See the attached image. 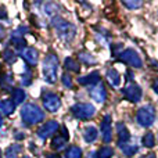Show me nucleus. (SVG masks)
I'll use <instances>...</instances> for the list:
<instances>
[{
    "instance_id": "nucleus-1",
    "label": "nucleus",
    "mask_w": 158,
    "mask_h": 158,
    "mask_svg": "<svg viewBox=\"0 0 158 158\" xmlns=\"http://www.w3.org/2000/svg\"><path fill=\"white\" fill-rule=\"evenodd\" d=\"M21 118L25 125H35L44 119V112L36 104H25L21 110Z\"/></svg>"
},
{
    "instance_id": "nucleus-2",
    "label": "nucleus",
    "mask_w": 158,
    "mask_h": 158,
    "mask_svg": "<svg viewBox=\"0 0 158 158\" xmlns=\"http://www.w3.org/2000/svg\"><path fill=\"white\" fill-rule=\"evenodd\" d=\"M53 25H54L58 36L65 42L72 40V39L75 38V35H77V28H75V25H72L71 22H68V21H64L63 18H54L53 19Z\"/></svg>"
},
{
    "instance_id": "nucleus-3",
    "label": "nucleus",
    "mask_w": 158,
    "mask_h": 158,
    "mask_svg": "<svg viewBox=\"0 0 158 158\" xmlns=\"http://www.w3.org/2000/svg\"><path fill=\"white\" fill-rule=\"evenodd\" d=\"M57 71H58V60L54 54L46 56L43 60V77L47 83H54L57 81Z\"/></svg>"
},
{
    "instance_id": "nucleus-4",
    "label": "nucleus",
    "mask_w": 158,
    "mask_h": 158,
    "mask_svg": "<svg viewBox=\"0 0 158 158\" xmlns=\"http://www.w3.org/2000/svg\"><path fill=\"white\" fill-rule=\"evenodd\" d=\"M136 121L140 126L143 128H148L154 123L156 121V111H154V107L147 104V106H143L142 108L137 110L136 114Z\"/></svg>"
},
{
    "instance_id": "nucleus-5",
    "label": "nucleus",
    "mask_w": 158,
    "mask_h": 158,
    "mask_svg": "<svg viewBox=\"0 0 158 158\" xmlns=\"http://www.w3.org/2000/svg\"><path fill=\"white\" fill-rule=\"evenodd\" d=\"M71 112L78 119H90L96 114V108L89 103H78L71 107Z\"/></svg>"
},
{
    "instance_id": "nucleus-6",
    "label": "nucleus",
    "mask_w": 158,
    "mask_h": 158,
    "mask_svg": "<svg viewBox=\"0 0 158 158\" xmlns=\"http://www.w3.org/2000/svg\"><path fill=\"white\" fill-rule=\"evenodd\" d=\"M119 60L126 63L128 65L133 67V68H142L143 67L142 58H140V56L133 49H126L122 53H119Z\"/></svg>"
},
{
    "instance_id": "nucleus-7",
    "label": "nucleus",
    "mask_w": 158,
    "mask_h": 158,
    "mask_svg": "<svg viewBox=\"0 0 158 158\" xmlns=\"http://www.w3.org/2000/svg\"><path fill=\"white\" fill-rule=\"evenodd\" d=\"M122 93L125 96V98L128 101H132V103H139L142 100V96H143V90L140 86H137L136 83H131L122 89Z\"/></svg>"
},
{
    "instance_id": "nucleus-8",
    "label": "nucleus",
    "mask_w": 158,
    "mask_h": 158,
    "mask_svg": "<svg viewBox=\"0 0 158 158\" xmlns=\"http://www.w3.org/2000/svg\"><path fill=\"white\" fill-rule=\"evenodd\" d=\"M42 100H43V107L49 112H57L61 107V98L56 93H46Z\"/></svg>"
},
{
    "instance_id": "nucleus-9",
    "label": "nucleus",
    "mask_w": 158,
    "mask_h": 158,
    "mask_svg": "<svg viewBox=\"0 0 158 158\" xmlns=\"http://www.w3.org/2000/svg\"><path fill=\"white\" fill-rule=\"evenodd\" d=\"M58 128H60V125H58L57 121H49V122L43 123V125L36 131V133H38V136L40 137V139H47V137L52 136L53 133H56V132L58 131Z\"/></svg>"
},
{
    "instance_id": "nucleus-10",
    "label": "nucleus",
    "mask_w": 158,
    "mask_h": 158,
    "mask_svg": "<svg viewBox=\"0 0 158 158\" xmlns=\"http://www.w3.org/2000/svg\"><path fill=\"white\" fill-rule=\"evenodd\" d=\"M101 135H103L104 143H110L112 140V125L111 115H106L101 121Z\"/></svg>"
},
{
    "instance_id": "nucleus-11",
    "label": "nucleus",
    "mask_w": 158,
    "mask_h": 158,
    "mask_svg": "<svg viewBox=\"0 0 158 158\" xmlns=\"http://www.w3.org/2000/svg\"><path fill=\"white\" fill-rule=\"evenodd\" d=\"M68 142V132L65 128H63V133L57 135V136L53 137L52 140V147L54 150H63L65 147V143Z\"/></svg>"
},
{
    "instance_id": "nucleus-12",
    "label": "nucleus",
    "mask_w": 158,
    "mask_h": 158,
    "mask_svg": "<svg viewBox=\"0 0 158 158\" xmlns=\"http://www.w3.org/2000/svg\"><path fill=\"white\" fill-rule=\"evenodd\" d=\"M90 96H92V98L94 101H97V103H103L107 97V92H106L104 85L98 83V85H96V86H93V89H90Z\"/></svg>"
},
{
    "instance_id": "nucleus-13",
    "label": "nucleus",
    "mask_w": 158,
    "mask_h": 158,
    "mask_svg": "<svg viewBox=\"0 0 158 158\" xmlns=\"http://www.w3.org/2000/svg\"><path fill=\"white\" fill-rule=\"evenodd\" d=\"M22 57L29 65H36L39 61V53L33 47H27V49L22 50Z\"/></svg>"
},
{
    "instance_id": "nucleus-14",
    "label": "nucleus",
    "mask_w": 158,
    "mask_h": 158,
    "mask_svg": "<svg viewBox=\"0 0 158 158\" xmlns=\"http://www.w3.org/2000/svg\"><path fill=\"white\" fill-rule=\"evenodd\" d=\"M117 131H118V144H126L131 140V133H129L128 128L123 122H118L117 125Z\"/></svg>"
},
{
    "instance_id": "nucleus-15",
    "label": "nucleus",
    "mask_w": 158,
    "mask_h": 158,
    "mask_svg": "<svg viewBox=\"0 0 158 158\" xmlns=\"http://www.w3.org/2000/svg\"><path fill=\"white\" fill-rule=\"evenodd\" d=\"M78 82L83 86H96L97 83H100V74L97 71L90 72L86 77H81L78 79Z\"/></svg>"
},
{
    "instance_id": "nucleus-16",
    "label": "nucleus",
    "mask_w": 158,
    "mask_h": 158,
    "mask_svg": "<svg viewBox=\"0 0 158 158\" xmlns=\"http://www.w3.org/2000/svg\"><path fill=\"white\" fill-rule=\"evenodd\" d=\"M97 136H98V132H97V129H96L94 126H86V128L83 129V139H85V142L93 143L96 139H97Z\"/></svg>"
},
{
    "instance_id": "nucleus-17",
    "label": "nucleus",
    "mask_w": 158,
    "mask_h": 158,
    "mask_svg": "<svg viewBox=\"0 0 158 158\" xmlns=\"http://www.w3.org/2000/svg\"><path fill=\"white\" fill-rule=\"evenodd\" d=\"M14 110H15V104L13 103V100L6 98V100L0 101V111L4 115H11L14 112Z\"/></svg>"
},
{
    "instance_id": "nucleus-18",
    "label": "nucleus",
    "mask_w": 158,
    "mask_h": 158,
    "mask_svg": "<svg viewBox=\"0 0 158 158\" xmlns=\"http://www.w3.org/2000/svg\"><path fill=\"white\" fill-rule=\"evenodd\" d=\"M107 79H108L110 83L115 87H118L121 85V75L117 69H110V71H107Z\"/></svg>"
},
{
    "instance_id": "nucleus-19",
    "label": "nucleus",
    "mask_w": 158,
    "mask_h": 158,
    "mask_svg": "<svg viewBox=\"0 0 158 158\" xmlns=\"http://www.w3.org/2000/svg\"><path fill=\"white\" fill-rule=\"evenodd\" d=\"M21 150H22V147L19 144H13L4 151V156L6 158H18Z\"/></svg>"
},
{
    "instance_id": "nucleus-20",
    "label": "nucleus",
    "mask_w": 158,
    "mask_h": 158,
    "mask_svg": "<svg viewBox=\"0 0 158 158\" xmlns=\"http://www.w3.org/2000/svg\"><path fill=\"white\" fill-rule=\"evenodd\" d=\"M142 143H143V146H144V147H147V148L154 147V144H156V137H154L153 132H147V133L143 136Z\"/></svg>"
},
{
    "instance_id": "nucleus-21",
    "label": "nucleus",
    "mask_w": 158,
    "mask_h": 158,
    "mask_svg": "<svg viewBox=\"0 0 158 158\" xmlns=\"http://www.w3.org/2000/svg\"><path fill=\"white\" fill-rule=\"evenodd\" d=\"M64 67H65L68 71H72V72H79V69H81L79 64L74 60V58H71V57L65 58V61H64Z\"/></svg>"
},
{
    "instance_id": "nucleus-22",
    "label": "nucleus",
    "mask_w": 158,
    "mask_h": 158,
    "mask_svg": "<svg viewBox=\"0 0 158 158\" xmlns=\"http://www.w3.org/2000/svg\"><path fill=\"white\" fill-rule=\"evenodd\" d=\"M65 158H82V150L78 146H71L65 151Z\"/></svg>"
},
{
    "instance_id": "nucleus-23",
    "label": "nucleus",
    "mask_w": 158,
    "mask_h": 158,
    "mask_svg": "<svg viewBox=\"0 0 158 158\" xmlns=\"http://www.w3.org/2000/svg\"><path fill=\"white\" fill-rule=\"evenodd\" d=\"M96 154H97V158H111L114 156V150L110 146H103Z\"/></svg>"
},
{
    "instance_id": "nucleus-24",
    "label": "nucleus",
    "mask_w": 158,
    "mask_h": 158,
    "mask_svg": "<svg viewBox=\"0 0 158 158\" xmlns=\"http://www.w3.org/2000/svg\"><path fill=\"white\" fill-rule=\"evenodd\" d=\"M25 96L27 94H25V92L22 89H15L13 92V98H11V100H13V103L17 106V104H21L22 101L25 100Z\"/></svg>"
},
{
    "instance_id": "nucleus-25",
    "label": "nucleus",
    "mask_w": 158,
    "mask_h": 158,
    "mask_svg": "<svg viewBox=\"0 0 158 158\" xmlns=\"http://www.w3.org/2000/svg\"><path fill=\"white\" fill-rule=\"evenodd\" d=\"M121 150L126 154V156H133V154L137 153V146L131 144V143H126V144H121L119 146Z\"/></svg>"
},
{
    "instance_id": "nucleus-26",
    "label": "nucleus",
    "mask_w": 158,
    "mask_h": 158,
    "mask_svg": "<svg viewBox=\"0 0 158 158\" xmlns=\"http://www.w3.org/2000/svg\"><path fill=\"white\" fill-rule=\"evenodd\" d=\"M11 43H13L17 49H22V50H24L25 44H27V43H25V39L22 38V36L14 35V33H13V38H11Z\"/></svg>"
},
{
    "instance_id": "nucleus-27",
    "label": "nucleus",
    "mask_w": 158,
    "mask_h": 158,
    "mask_svg": "<svg viewBox=\"0 0 158 158\" xmlns=\"http://www.w3.org/2000/svg\"><path fill=\"white\" fill-rule=\"evenodd\" d=\"M79 58L82 60V63L85 64H94L96 63V58L93 56H90L89 53H79Z\"/></svg>"
},
{
    "instance_id": "nucleus-28",
    "label": "nucleus",
    "mask_w": 158,
    "mask_h": 158,
    "mask_svg": "<svg viewBox=\"0 0 158 158\" xmlns=\"http://www.w3.org/2000/svg\"><path fill=\"white\" fill-rule=\"evenodd\" d=\"M15 60H17V56L14 54L13 50H10V49L6 50V52H4V61H6V63L13 64Z\"/></svg>"
},
{
    "instance_id": "nucleus-29",
    "label": "nucleus",
    "mask_w": 158,
    "mask_h": 158,
    "mask_svg": "<svg viewBox=\"0 0 158 158\" xmlns=\"http://www.w3.org/2000/svg\"><path fill=\"white\" fill-rule=\"evenodd\" d=\"M61 81H63L64 86H67V87H72V78L69 77L68 74H64V75H63V78H61Z\"/></svg>"
},
{
    "instance_id": "nucleus-30",
    "label": "nucleus",
    "mask_w": 158,
    "mask_h": 158,
    "mask_svg": "<svg viewBox=\"0 0 158 158\" xmlns=\"http://www.w3.org/2000/svg\"><path fill=\"white\" fill-rule=\"evenodd\" d=\"M142 2H123V6H126L128 8H139L142 7Z\"/></svg>"
},
{
    "instance_id": "nucleus-31",
    "label": "nucleus",
    "mask_w": 158,
    "mask_h": 158,
    "mask_svg": "<svg viewBox=\"0 0 158 158\" xmlns=\"http://www.w3.org/2000/svg\"><path fill=\"white\" fill-rule=\"evenodd\" d=\"M7 18V10H6L4 6H0V19Z\"/></svg>"
},
{
    "instance_id": "nucleus-32",
    "label": "nucleus",
    "mask_w": 158,
    "mask_h": 158,
    "mask_svg": "<svg viewBox=\"0 0 158 158\" xmlns=\"http://www.w3.org/2000/svg\"><path fill=\"white\" fill-rule=\"evenodd\" d=\"M153 89H154V92L158 94V78H156L153 81Z\"/></svg>"
},
{
    "instance_id": "nucleus-33",
    "label": "nucleus",
    "mask_w": 158,
    "mask_h": 158,
    "mask_svg": "<svg viewBox=\"0 0 158 158\" xmlns=\"http://www.w3.org/2000/svg\"><path fill=\"white\" fill-rule=\"evenodd\" d=\"M140 158H157V156L154 153H148V154H146V156H143V157H140Z\"/></svg>"
},
{
    "instance_id": "nucleus-34",
    "label": "nucleus",
    "mask_w": 158,
    "mask_h": 158,
    "mask_svg": "<svg viewBox=\"0 0 158 158\" xmlns=\"http://www.w3.org/2000/svg\"><path fill=\"white\" fill-rule=\"evenodd\" d=\"M47 158H61V157L58 156V154H49V156H47Z\"/></svg>"
},
{
    "instance_id": "nucleus-35",
    "label": "nucleus",
    "mask_w": 158,
    "mask_h": 158,
    "mask_svg": "<svg viewBox=\"0 0 158 158\" xmlns=\"http://www.w3.org/2000/svg\"><path fill=\"white\" fill-rule=\"evenodd\" d=\"M3 35H4V29H3V28L0 27V39L3 38Z\"/></svg>"
},
{
    "instance_id": "nucleus-36",
    "label": "nucleus",
    "mask_w": 158,
    "mask_h": 158,
    "mask_svg": "<svg viewBox=\"0 0 158 158\" xmlns=\"http://www.w3.org/2000/svg\"><path fill=\"white\" fill-rule=\"evenodd\" d=\"M89 158H97V154H96V153H90Z\"/></svg>"
},
{
    "instance_id": "nucleus-37",
    "label": "nucleus",
    "mask_w": 158,
    "mask_h": 158,
    "mask_svg": "<svg viewBox=\"0 0 158 158\" xmlns=\"http://www.w3.org/2000/svg\"><path fill=\"white\" fill-rule=\"evenodd\" d=\"M17 139H24V135H17Z\"/></svg>"
},
{
    "instance_id": "nucleus-38",
    "label": "nucleus",
    "mask_w": 158,
    "mask_h": 158,
    "mask_svg": "<svg viewBox=\"0 0 158 158\" xmlns=\"http://www.w3.org/2000/svg\"><path fill=\"white\" fill-rule=\"evenodd\" d=\"M2 125H3V118H2V114H0V128H2Z\"/></svg>"
},
{
    "instance_id": "nucleus-39",
    "label": "nucleus",
    "mask_w": 158,
    "mask_h": 158,
    "mask_svg": "<svg viewBox=\"0 0 158 158\" xmlns=\"http://www.w3.org/2000/svg\"><path fill=\"white\" fill-rule=\"evenodd\" d=\"M0 158H3V157H2V150H0Z\"/></svg>"
},
{
    "instance_id": "nucleus-40",
    "label": "nucleus",
    "mask_w": 158,
    "mask_h": 158,
    "mask_svg": "<svg viewBox=\"0 0 158 158\" xmlns=\"http://www.w3.org/2000/svg\"><path fill=\"white\" fill-rule=\"evenodd\" d=\"M25 158H27V157H25Z\"/></svg>"
}]
</instances>
